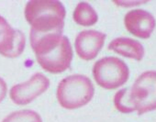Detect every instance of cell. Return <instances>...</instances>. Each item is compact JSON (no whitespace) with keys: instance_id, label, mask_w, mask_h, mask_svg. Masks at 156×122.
<instances>
[{"instance_id":"30bf717a","label":"cell","mask_w":156,"mask_h":122,"mask_svg":"<svg viewBox=\"0 0 156 122\" xmlns=\"http://www.w3.org/2000/svg\"><path fill=\"white\" fill-rule=\"evenodd\" d=\"M108 50L136 61H141L144 56V48L137 40L131 38H117L108 44Z\"/></svg>"},{"instance_id":"9c48e42d","label":"cell","mask_w":156,"mask_h":122,"mask_svg":"<svg viewBox=\"0 0 156 122\" xmlns=\"http://www.w3.org/2000/svg\"><path fill=\"white\" fill-rule=\"evenodd\" d=\"M124 24L129 32L140 38L148 39L156 26V20L151 13L144 9L129 11L124 18Z\"/></svg>"},{"instance_id":"52a82bcc","label":"cell","mask_w":156,"mask_h":122,"mask_svg":"<svg viewBox=\"0 0 156 122\" xmlns=\"http://www.w3.org/2000/svg\"><path fill=\"white\" fill-rule=\"evenodd\" d=\"M26 45L24 34L13 29L7 19L0 16V54L7 58H17L22 54Z\"/></svg>"},{"instance_id":"7a4b0ae2","label":"cell","mask_w":156,"mask_h":122,"mask_svg":"<svg viewBox=\"0 0 156 122\" xmlns=\"http://www.w3.org/2000/svg\"><path fill=\"white\" fill-rule=\"evenodd\" d=\"M24 14L31 27L30 31L45 34L63 30L65 8L57 0H30Z\"/></svg>"},{"instance_id":"277c9868","label":"cell","mask_w":156,"mask_h":122,"mask_svg":"<svg viewBox=\"0 0 156 122\" xmlns=\"http://www.w3.org/2000/svg\"><path fill=\"white\" fill-rule=\"evenodd\" d=\"M93 75L97 84L104 89H116L123 85L129 77V69L118 57H103L95 63Z\"/></svg>"},{"instance_id":"9a60e30c","label":"cell","mask_w":156,"mask_h":122,"mask_svg":"<svg viewBox=\"0 0 156 122\" xmlns=\"http://www.w3.org/2000/svg\"><path fill=\"white\" fill-rule=\"evenodd\" d=\"M115 4H117V5H119V6H123V7H130V6H132V5H139V4H143L144 2H129V1H122V2H117V1H115L114 2Z\"/></svg>"},{"instance_id":"3957f363","label":"cell","mask_w":156,"mask_h":122,"mask_svg":"<svg viewBox=\"0 0 156 122\" xmlns=\"http://www.w3.org/2000/svg\"><path fill=\"white\" fill-rule=\"evenodd\" d=\"M95 87L86 75H73L63 78L57 87V100L63 108L73 110L87 105L93 98Z\"/></svg>"},{"instance_id":"8fae6325","label":"cell","mask_w":156,"mask_h":122,"mask_svg":"<svg viewBox=\"0 0 156 122\" xmlns=\"http://www.w3.org/2000/svg\"><path fill=\"white\" fill-rule=\"evenodd\" d=\"M73 19L78 25L89 27L98 22V15L90 4L87 2H80L74 9Z\"/></svg>"},{"instance_id":"7c38bea8","label":"cell","mask_w":156,"mask_h":122,"mask_svg":"<svg viewBox=\"0 0 156 122\" xmlns=\"http://www.w3.org/2000/svg\"><path fill=\"white\" fill-rule=\"evenodd\" d=\"M114 105H115V107L121 113L129 114V113L135 112V108L131 101L129 87L119 90L115 94Z\"/></svg>"},{"instance_id":"6da1fadb","label":"cell","mask_w":156,"mask_h":122,"mask_svg":"<svg viewBox=\"0 0 156 122\" xmlns=\"http://www.w3.org/2000/svg\"><path fill=\"white\" fill-rule=\"evenodd\" d=\"M31 48L40 66L48 73L61 74L71 66L73 49L62 32L39 34L30 32Z\"/></svg>"},{"instance_id":"5bb4252c","label":"cell","mask_w":156,"mask_h":122,"mask_svg":"<svg viewBox=\"0 0 156 122\" xmlns=\"http://www.w3.org/2000/svg\"><path fill=\"white\" fill-rule=\"evenodd\" d=\"M7 92H8L7 83L5 82V80L3 78L0 77V103L5 99V97L7 96Z\"/></svg>"},{"instance_id":"4fadbf2b","label":"cell","mask_w":156,"mask_h":122,"mask_svg":"<svg viewBox=\"0 0 156 122\" xmlns=\"http://www.w3.org/2000/svg\"><path fill=\"white\" fill-rule=\"evenodd\" d=\"M2 122H42V120L37 112L30 109H24L11 113L5 117Z\"/></svg>"},{"instance_id":"8992f818","label":"cell","mask_w":156,"mask_h":122,"mask_svg":"<svg viewBox=\"0 0 156 122\" xmlns=\"http://www.w3.org/2000/svg\"><path fill=\"white\" fill-rule=\"evenodd\" d=\"M50 87V80L41 73H35L28 81L15 85L9 91L11 100L19 106L31 103Z\"/></svg>"},{"instance_id":"5b68a950","label":"cell","mask_w":156,"mask_h":122,"mask_svg":"<svg viewBox=\"0 0 156 122\" xmlns=\"http://www.w3.org/2000/svg\"><path fill=\"white\" fill-rule=\"evenodd\" d=\"M129 94L139 115L156 109V71L142 73L134 82Z\"/></svg>"},{"instance_id":"ba28073f","label":"cell","mask_w":156,"mask_h":122,"mask_svg":"<svg viewBox=\"0 0 156 122\" xmlns=\"http://www.w3.org/2000/svg\"><path fill=\"white\" fill-rule=\"evenodd\" d=\"M107 35L97 30H83L75 38L74 47L77 55L85 61L95 59L104 46Z\"/></svg>"}]
</instances>
